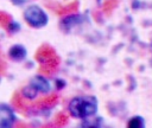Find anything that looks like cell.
I'll return each instance as SVG.
<instances>
[{
  "label": "cell",
  "mask_w": 152,
  "mask_h": 128,
  "mask_svg": "<svg viewBox=\"0 0 152 128\" xmlns=\"http://www.w3.org/2000/svg\"><path fill=\"white\" fill-rule=\"evenodd\" d=\"M126 128H146V121L141 115H134L128 119Z\"/></svg>",
  "instance_id": "52a82bcc"
},
{
  "label": "cell",
  "mask_w": 152,
  "mask_h": 128,
  "mask_svg": "<svg viewBox=\"0 0 152 128\" xmlns=\"http://www.w3.org/2000/svg\"><path fill=\"white\" fill-rule=\"evenodd\" d=\"M26 56H27V51H26L25 46L21 44L12 45L8 50V57L13 62H21L26 58Z\"/></svg>",
  "instance_id": "5b68a950"
},
{
  "label": "cell",
  "mask_w": 152,
  "mask_h": 128,
  "mask_svg": "<svg viewBox=\"0 0 152 128\" xmlns=\"http://www.w3.org/2000/svg\"><path fill=\"white\" fill-rule=\"evenodd\" d=\"M17 115L13 108L7 103H0V128H14Z\"/></svg>",
  "instance_id": "277c9868"
},
{
  "label": "cell",
  "mask_w": 152,
  "mask_h": 128,
  "mask_svg": "<svg viewBox=\"0 0 152 128\" xmlns=\"http://www.w3.org/2000/svg\"><path fill=\"white\" fill-rule=\"evenodd\" d=\"M51 91V84L49 79H46L42 75H36L31 78L28 84L23 88V96L30 100L36 98L38 94H49Z\"/></svg>",
  "instance_id": "7a4b0ae2"
},
{
  "label": "cell",
  "mask_w": 152,
  "mask_h": 128,
  "mask_svg": "<svg viewBox=\"0 0 152 128\" xmlns=\"http://www.w3.org/2000/svg\"><path fill=\"white\" fill-rule=\"evenodd\" d=\"M151 65H152V62H151Z\"/></svg>",
  "instance_id": "ba28073f"
},
{
  "label": "cell",
  "mask_w": 152,
  "mask_h": 128,
  "mask_svg": "<svg viewBox=\"0 0 152 128\" xmlns=\"http://www.w3.org/2000/svg\"><path fill=\"white\" fill-rule=\"evenodd\" d=\"M103 127H104V120L97 115L81 120L80 123V128H103Z\"/></svg>",
  "instance_id": "8992f818"
},
{
  "label": "cell",
  "mask_w": 152,
  "mask_h": 128,
  "mask_svg": "<svg viewBox=\"0 0 152 128\" xmlns=\"http://www.w3.org/2000/svg\"><path fill=\"white\" fill-rule=\"evenodd\" d=\"M99 101L93 95H81L72 97L68 103V113L71 117L84 120L97 114Z\"/></svg>",
  "instance_id": "6da1fadb"
},
{
  "label": "cell",
  "mask_w": 152,
  "mask_h": 128,
  "mask_svg": "<svg viewBox=\"0 0 152 128\" xmlns=\"http://www.w3.org/2000/svg\"><path fill=\"white\" fill-rule=\"evenodd\" d=\"M25 21L33 28H42L48 25L49 17L45 11L38 5H30L24 11Z\"/></svg>",
  "instance_id": "3957f363"
}]
</instances>
